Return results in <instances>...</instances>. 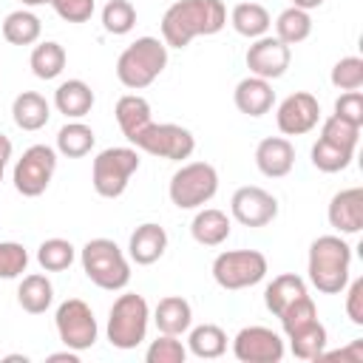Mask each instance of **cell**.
Listing matches in <instances>:
<instances>
[{"label":"cell","mask_w":363,"mask_h":363,"mask_svg":"<svg viewBox=\"0 0 363 363\" xmlns=\"http://www.w3.org/2000/svg\"><path fill=\"white\" fill-rule=\"evenodd\" d=\"M227 26L221 0H176L162 14V43L167 48H187L196 37L218 34Z\"/></svg>","instance_id":"1"},{"label":"cell","mask_w":363,"mask_h":363,"mask_svg":"<svg viewBox=\"0 0 363 363\" xmlns=\"http://www.w3.org/2000/svg\"><path fill=\"white\" fill-rule=\"evenodd\" d=\"M349 264H352V247L340 235H318L309 244V261L306 272L318 292L337 295L349 284Z\"/></svg>","instance_id":"2"},{"label":"cell","mask_w":363,"mask_h":363,"mask_svg":"<svg viewBox=\"0 0 363 363\" xmlns=\"http://www.w3.org/2000/svg\"><path fill=\"white\" fill-rule=\"evenodd\" d=\"M164 65H167V45L159 37H139L119 54L116 79L130 91H142L164 71Z\"/></svg>","instance_id":"3"},{"label":"cell","mask_w":363,"mask_h":363,"mask_svg":"<svg viewBox=\"0 0 363 363\" xmlns=\"http://www.w3.org/2000/svg\"><path fill=\"white\" fill-rule=\"evenodd\" d=\"M79 261L88 281L96 284L99 289L116 292V289H125L130 281V264L125 252L116 247V241L111 238H91L79 250Z\"/></svg>","instance_id":"4"},{"label":"cell","mask_w":363,"mask_h":363,"mask_svg":"<svg viewBox=\"0 0 363 363\" xmlns=\"http://www.w3.org/2000/svg\"><path fill=\"white\" fill-rule=\"evenodd\" d=\"M147 320H150V309L147 301L136 292H125L113 301L111 312H108V340L113 349H136L145 335H147Z\"/></svg>","instance_id":"5"},{"label":"cell","mask_w":363,"mask_h":363,"mask_svg":"<svg viewBox=\"0 0 363 363\" xmlns=\"http://www.w3.org/2000/svg\"><path fill=\"white\" fill-rule=\"evenodd\" d=\"M218 190V173L210 162H187L170 176L167 196L179 210H196L207 204Z\"/></svg>","instance_id":"6"},{"label":"cell","mask_w":363,"mask_h":363,"mask_svg":"<svg viewBox=\"0 0 363 363\" xmlns=\"http://www.w3.org/2000/svg\"><path fill=\"white\" fill-rule=\"evenodd\" d=\"M136 170H139V153L133 147H105L94 159L91 184L102 199H119Z\"/></svg>","instance_id":"7"},{"label":"cell","mask_w":363,"mask_h":363,"mask_svg":"<svg viewBox=\"0 0 363 363\" xmlns=\"http://www.w3.org/2000/svg\"><path fill=\"white\" fill-rule=\"evenodd\" d=\"M130 145H136V150H145L150 156L170 159V162L190 159V153L196 150L193 133L182 125H173V122H147L130 139Z\"/></svg>","instance_id":"8"},{"label":"cell","mask_w":363,"mask_h":363,"mask_svg":"<svg viewBox=\"0 0 363 363\" xmlns=\"http://www.w3.org/2000/svg\"><path fill=\"white\" fill-rule=\"evenodd\" d=\"M267 275V258L258 250H227L213 261V278L221 289H247Z\"/></svg>","instance_id":"9"},{"label":"cell","mask_w":363,"mask_h":363,"mask_svg":"<svg viewBox=\"0 0 363 363\" xmlns=\"http://www.w3.org/2000/svg\"><path fill=\"white\" fill-rule=\"evenodd\" d=\"M54 170H57V150L48 147V145H31L14 162L11 182H14L20 196L37 199V196H43L48 190Z\"/></svg>","instance_id":"10"},{"label":"cell","mask_w":363,"mask_h":363,"mask_svg":"<svg viewBox=\"0 0 363 363\" xmlns=\"http://www.w3.org/2000/svg\"><path fill=\"white\" fill-rule=\"evenodd\" d=\"M54 323H57V335L60 340L74 349V352H85L96 343V318H94V309L79 301V298H68L57 306V315H54Z\"/></svg>","instance_id":"11"},{"label":"cell","mask_w":363,"mask_h":363,"mask_svg":"<svg viewBox=\"0 0 363 363\" xmlns=\"http://www.w3.org/2000/svg\"><path fill=\"white\" fill-rule=\"evenodd\" d=\"M230 213L244 227H267L278 216V199L272 193H267L264 187L247 184V187H238L233 193Z\"/></svg>","instance_id":"12"},{"label":"cell","mask_w":363,"mask_h":363,"mask_svg":"<svg viewBox=\"0 0 363 363\" xmlns=\"http://www.w3.org/2000/svg\"><path fill=\"white\" fill-rule=\"evenodd\" d=\"M233 354L241 363H278L284 357V340L267 326H244L233 337Z\"/></svg>","instance_id":"13"},{"label":"cell","mask_w":363,"mask_h":363,"mask_svg":"<svg viewBox=\"0 0 363 363\" xmlns=\"http://www.w3.org/2000/svg\"><path fill=\"white\" fill-rule=\"evenodd\" d=\"M275 122H278V130H281L284 136L309 133V130L320 122V102H318L309 91H295V94H289V96L278 105Z\"/></svg>","instance_id":"14"},{"label":"cell","mask_w":363,"mask_h":363,"mask_svg":"<svg viewBox=\"0 0 363 363\" xmlns=\"http://www.w3.org/2000/svg\"><path fill=\"white\" fill-rule=\"evenodd\" d=\"M244 60H247V68H250L252 77L278 79V77L286 74L292 54H289V45L286 43H281L278 37L264 34V37L252 40V45L247 48V57Z\"/></svg>","instance_id":"15"},{"label":"cell","mask_w":363,"mask_h":363,"mask_svg":"<svg viewBox=\"0 0 363 363\" xmlns=\"http://www.w3.org/2000/svg\"><path fill=\"white\" fill-rule=\"evenodd\" d=\"M329 224L340 235H354L363 230V187H346L329 201Z\"/></svg>","instance_id":"16"},{"label":"cell","mask_w":363,"mask_h":363,"mask_svg":"<svg viewBox=\"0 0 363 363\" xmlns=\"http://www.w3.org/2000/svg\"><path fill=\"white\" fill-rule=\"evenodd\" d=\"M295 164V147L286 136H267L255 147V167L269 179H284Z\"/></svg>","instance_id":"17"},{"label":"cell","mask_w":363,"mask_h":363,"mask_svg":"<svg viewBox=\"0 0 363 363\" xmlns=\"http://www.w3.org/2000/svg\"><path fill=\"white\" fill-rule=\"evenodd\" d=\"M167 250V233L164 227L153 224V221H145L139 224L133 233H130V241H128V255L130 261H136L139 267H150L156 264Z\"/></svg>","instance_id":"18"},{"label":"cell","mask_w":363,"mask_h":363,"mask_svg":"<svg viewBox=\"0 0 363 363\" xmlns=\"http://www.w3.org/2000/svg\"><path fill=\"white\" fill-rule=\"evenodd\" d=\"M233 102H235V108H238L241 113H247V116H264V113H269L272 105H275V91H272L269 79H261V77H252V74H250V77H244V79L235 85Z\"/></svg>","instance_id":"19"},{"label":"cell","mask_w":363,"mask_h":363,"mask_svg":"<svg viewBox=\"0 0 363 363\" xmlns=\"http://www.w3.org/2000/svg\"><path fill=\"white\" fill-rule=\"evenodd\" d=\"M230 216L224 210H216V207H204L193 216L190 221V235L196 244L201 247H218L230 238Z\"/></svg>","instance_id":"20"},{"label":"cell","mask_w":363,"mask_h":363,"mask_svg":"<svg viewBox=\"0 0 363 363\" xmlns=\"http://www.w3.org/2000/svg\"><path fill=\"white\" fill-rule=\"evenodd\" d=\"M54 108L68 119H82L94 108V91L82 79H65L54 91Z\"/></svg>","instance_id":"21"},{"label":"cell","mask_w":363,"mask_h":363,"mask_svg":"<svg viewBox=\"0 0 363 363\" xmlns=\"http://www.w3.org/2000/svg\"><path fill=\"white\" fill-rule=\"evenodd\" d=\"M11 116H14V125L20 130H40L51 119V105H48V99L43 94L23 91L11 102Z\"/></svg>","instance_id":"22"},{"label":"cell","mask_w":363,"mask_h":363,"mask_svg":"<svg viewBox=\"0 0 363 363\" xmlns=\"http://www.w3.org/2000/svg\"><path fill=\"white\" fill-rule=\"evenodd\" d=\"M153 320H156L162 335H176L179 337L193 326V309L182 295H167L156 303Z\"/></svg>","instance_id":"23"},{"label":"cell","mask_w":363,"mask_h":363,"mask_svg":"<svg viewBox=\"0 0 363 363\" xmlns=\"http://www.w3.org/2000/svg\"><path fill=\"white\" fill-rule=\"evenodd\" d=\"M113 113H116V125H119V130L125 133L128 142H130L147 122H153V119H150V102H147L145 96H139V94H125V96H119Z\"/></svg>","instance_id":"24"},{"label":"cell","mask_w":363,"mask_h":363,"mask_svg":"<svg viewBox=\"0 0 363 363\" xmlns=\"http://www.w3.org/2000/svg\"><path fill=\"white\" fill-rule=\"evenodd\" d=\"M301 295H306V281L301 278V275H295V272H284V275H278V278H272V284H267V289H264V303H267V309L278 318L292 301H298Z\"/></svg>","instance_id":"25"},{"label":"cell","mask_w":363,"mask_h":363,"mask_svg":"<svg viewBox=\"0 0 363 363\" xmlns=\"http://www.w3.org/2000/svg\"><path fill=\"white\" fill-rule=\"evenodd\" d=\"M230 23H233V28H235L241 37L258 40V37H264V34L269 31L272 17H269V11H267L261 3L247 0V3H238V6L230 11Z\"/></svg>","instance_id":"26"},{"label":"cell","mask_w":363,"mask_h":363,"mask_svg":"<svg viewBox=\"0 0 363 363\" xmlns=\"http://www.w3.org/2000/svg\"><path fill=\"white\" fill-rule=\"evenodd\" d=\"M54 301V286L45 275L40 272H31L20 281L17 286V303L28 312V315H43Z\"/></svg>","instance_id":"27"},{"label":"cell","mask_w":363,"mask_h":363,"mask_svg":"<svg viewBox=\"0 0 363 363\" xmlns=\"http://www.w3.org/2000/svg\"><path fill=\"white\" fill-rule=\"evenodd\" d=\"M40 34H43V23L28 9H17L3 20V40L11 45H31L40 40Z\"/></svg>","instance_id":"28"},{"label":"cell","mask_w":363,"mask_h":363,"mask_svg":"<svg viewBox=\"0 0 363 363\" xmlns=\"http://www.w3.org/2000/svg\"><path fill=\"white\" fill-rule=\"evenodd\" d=\"M286 337H289V349H292V354L298 360H318L323 354V349H326V329H323V323L318 318L309 320L306 326L289 332Z\"/></svg>","instance_id":"29"},{"label":"cell","mask_w":363,"mask_h":363,"mask_svg":"<svg viewBox=\"0 0 363 363\" xmlns=\"http://www.w3.org/2000/svg\"><path fill=\"white\" fill-rule=\"evenodd\" d=\"M187 346L196 357L201 360H216L227 352V335L221 326L216 323H201V326H193L190 329V337H187Z\"/></svg>","instance_id":"30"},{"label":"cell","mask_w":363,"mask_h":363,"mask_svg":"<svg viewBox=\"0 0 363 363\" xmlns=\"http://www.w3.org/2000/svg\"><path fill=\"white\" fill-rule=\"evenodd\" d=\"M94 142H96L94 130H91L85 122H79V119L65 122V125L60 128V133H57V150H60L62 156H68V159H79V156L91 153Z\"/></svg>","instance_id":"31"},{"label":"cell","mask_w":363,"mask_h":363,"mask_svg":"<svg viewBox=\"0 0 363 363\" xmlns=\"http://www.w3.org/2000/svg\"><path fill=\"white\" fill-rule=\"evenodd\" d=\"M309 34H312V17H309V11H303V9H298V6H289V9H284V11L278 14V20H275V37H278L281 43L298 45V43H303Z\"/></svg>","instance_id":"32"},{"label":"cell","mask_w":363,"mask_h":363,"mask_svg":"<svg viewBox=\"0 0 363 363\" xmlns=\"http://www.w3.org/2000/svg\"><path fill=\"white\" fill-rule=\"evenodd\" d=\"M65 60H68L65 48L60 43H54V40H45V43L34 45L28 62H31V71H34L37 79H57L62 74V68H65Z\"/></svg>","instance_id":"33"},{"label":"cell","mask_w":363,"mask_h":363,"mask_svg":"<svg viewBox=\"0 0 363 363\" xmlns=\"http://www.w3.org/2000/svg\"><path fill=\"white\" fill-rule=\"evenodd\" d=\"M74 258H77V250L68 238H45L37 247V261L45 272H62L74 264Z\"/></svg>","instance_id":"34"},{"label":"cell","mask_w":363,"mask_h":363,"mask_svg":"<svg viewBox=\"0 0 363 363\" xmlns=\"http://www.w3.org/2000/svg\"><path fill=\"white\" fill-rule=\"evenodd\" d=\"M352 159H354V150L340 147V145H332V142H326L320 136L312 145V164L320 173H340V170H346L352 164Z\"/></svg>","instance_id":"35"},{"label":"cell","mask_w":363,"mask_h":363,"mask_svg":"<svg viewBox=\"0 0 363 363\" xmlns=\"http://www.w3.org/2000/svg\"><path fill=\"white\" fill-rule=\"evenodd\" d=\"M136 26V9L130 0H108L102 9V28L108 34H128Z\"/></svg>","instance_id":"36"},{"label":"cell","mask_w":363,"mask_h":363,"mask_svg":"<svg viewBox=\"0 0 363 363\" xmlns=\"http://www.w3.org/2000/svg\"><path fill=\"white\" fill-rule=\"evenodd\" d=\"M332 85L340 91H360L363 88V60L360 57H340L332 65Z\"/></svg>","instance_id":"37"},{"label":"cell","mask_w":363,"mask_h":363,"mask_svg":"<svg viewBox=\"0 0 363 363\" xmlns=\"http://www.w3.org/2000/svg\"><path fill=\"white\" fill-rule=\"evenodd\" d=\"M320 139H326V142H332V145H340V147L354 150V147H357V139H360V128L332 113V116H329V119H323V125H320Z\"/></svg>","instance_id":"38"},{"label":"cell","mask_w":363,"mask_h":363,"mask_svg":"<svg viewBox=\"0 0 363 363\" xmlns=\"http://www.w3.org/2000/svg\"><path fill=\"white\" fill-rule=\"evenodd\" d=\"M184 357H187V349L176 335H159L145 352L147 363H184Z\"/></svg>","instance_id":"39"},{"label":"cell","mask_w":363,"mask_h":363,"mask_svg":"<svg viewBox=\"0 0 363 363\" xmlns=\"http://www.w3.org/2000/svg\"><path fill=\"white\" fill-rule=\"evenodd\" d=\"M281 326H284V332L289 335V332H295V329H301V326H306L309 320H315L318 318V306H315V301L309 298V292L306 295H301L298 301H292L281 315Z\"/></svg>","instance_id":"40"},{"label":"cell","mask_w":363,"mask_h":363,"mask_svg":"<svg viewBox=\"0 0 363 363\" xmlns=\"http://www.w3.org/2000/svg\"><path fill=\"white\" fill-rule=\"evenodd\" d=\"M28 267V252L17 241H0V278H17Z\"/></svg>","instance_id":"41"},{"label":"cell","mask_w":363,"mask_h":363,"mask_svg":"<svg viewBox=\"0 0 363 363\" xmlns=\"http://www.w3.org/2000/svg\"><path fill=\"white\" fill-rule=\"evenodd\" d=\"M335 116L363 128V94L360 91H343L335 99Z\"/></svg>","instance_id":"42"},{"label":"cell","mask_w":363,"mask_h":363,"mask_svg":"<svg viewBox=\"0 0 363 363\" xmlns=\"http://www.w3.org/2000/svg\"><path fill=\"white\" fill-rule=\"evenodd\" d=\"M65 23H85L94 14V0H48Z\"/></svg>","instance_id":"43"},{"label":"cell","mask_w":363,"mask_h":363,"mask_svg":"<svg viewBox=\"0 0 363 363\" xmlns=\"http://www.w3.org/2000/svg\"><path fill=\"white\" fill-rule=\"evenodd\" d=\"M346 286V315L354 326H363V278H354Z\"/></svg>","instance_id":"44"},{"label":"cell","mask_w":363,"mask_h":363,"mask_svg":"<svg viewBox=\"0 0 363 363\" xmlns=\"http://www.w3.org/2000/svg\"><path fill=\"white\" fill-rule=\"evenodd\" d=\"M320 357H340V360H352V363H360L363 360V343L360 340H352V346H346V349H340V352H326L323 349V354Z\"/></svg>","instance_id":"45"},{"label":"cell","mask_w":363,"mask_h":363,"mask_svg":"<svg viewBox=\"0 0 363 363\" xmlns=\"http://www.w3.org/2000/svg\"><path fill=\"white\" fill-rule=\"evenodd\" d=\"M11 150H14V147H11V139H9L6 133H0V164H6V162L11 159Z\"/></svg>","instance_id":"46"},{"label":"cell","mask_w":363,"mask_h":363,"mask_svg":"<svg viewBox=\"0 0 363 363\" xmlns=\"http://www.w3.org/2000/svg\"><path fill=\"white\" fill-rule=\"evenodd\" d=\"M292 6H298V9H303V11H312V9L323 6V0H292Z\"/></svg>","instance_id":"47"},{"label":"cell","mask_w":363,"mask_h":363,"mask_svg":"<svg viewBox=\"0 0 363 363\" xmlns=\"http://www.w3.org/2000/svg\"><path fill=\"white\" fill-rule=\"evenodd\" d=\"M3 360H9V363H11V360H23V363H28V357H26V354H6Z\"/></svg>","instance_id":"48"},{"label":"cell","mask_w":363,"mask_h":363,"mask_svg":"<svg viewBox=\"0 0 363 363\" xmlns=\"http://www.w3.org/2000/svg\"><path fill=\"white\" fill-rule=\"evenodd\" d=\"M23 6H43V3H48V0H20Z\"/></svg>","instance_id":"49"},{"label":"cell","mask_w":363,"mask_h":363,"mask_svg":"<svg viewBox=\"0 0 363 363\" xmlns=\"http://www.w3.org/2000/svg\"><path fill=\"white\" fill-rule=\"evenodd\" d=\"M3 167H6V164H0V182H3Z\"/></svg>","instance_id":"50"}]
</instances>
